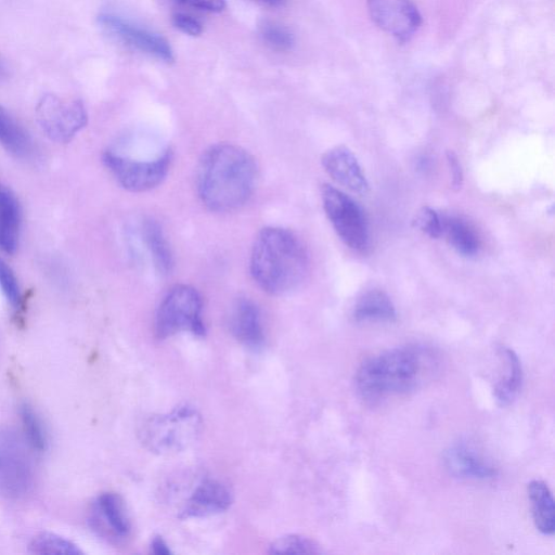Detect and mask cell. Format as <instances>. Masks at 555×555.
Wrapping results in <instances>:
<instances>
[{
  "mask_svg": "<svg viewBox=\"0 0 555 555\" xmlns=\"http://www.w3.org/2000/svg\"><path fill=\"white\" fill-rule=\"evenodd\" d=\"M269 552L274 554H317L322 551L313 540L299 534H289L275 540L270 545Z\"/></svg>",
  "mask_w": 555,
  "mask_h": 555,
  "instance_id": "d4e9b609",
  "label": "cell"
},
{
  "mask_svg": "<svg viewBox=\"0 0 555 555\" xmlns=\"http://www.w3.org/2000/svg\"><path fill=\"white\" fill-rule=\"evenodd\" d=\"M29 551L34 554L77 555L82 553L79 547L69 540L49 532L36 535L29 544Z\"/></svg>",
  "mask_w": 555,
  "mask_h": 555,
  "instance_id": "603a6c76",
  "label": "cell"
},
{
  "mask_svg": "<svg viewBox=\"0 0 555 555\" xmlns=\"http://www.w3.org/2000/svg\"><path fill=\"white\" fill-rule=\"evenodd\" d=\"M528 496L535 528L545 535L555 531V505L552 491L542 480H532L528 485Z\"/></svg>",
  "mask_w": 555,
  "mask_h": 555,
  "instance_id": "e0dca14e",
  "label": "cell"
},
{
  "mask_svg": "<svg viewBox=\"0 0 555 555\" xmlns=\"http://www.w3.org/2000/svg\"><path fill=\"white\" fill-rule=\"evenodd\" d=\"M152 551L155 553V554H162V555H166V554H169L170 553V550L168 547V545L166 544V542L157 537L155 538L153 541H152Z\"/></svg>",
  "mask_w": 555,
  "mask_h": 555,
  "instance_id": "836d02e7",
  "label": "cell"
},
{
  "mask_svg": "<svg viewBox=\"0 0 555 555\" xmlns=\"http://www.w3.org/2000/svg\"><path fill=\"white\" fill-rule=\"evenodd\" d=\"M0 144L16 157H28L33 151L28 132L2 105H0Z\"/></svg>",
  "mask_w": 555,
  "mask_h": 555,
  "instance_id": "44dd1931",
  "label": "cell"
},
{
  "mask_svg": "<svg viewBox=\"0 0 555 555\" xmlns=\"http://www.w3.org/2000/svg\"><path fill=\"white\" fill-rule=\"evenodd\" d=\"M352 317L357 322H392L396 309L389 296L380 289L364 293L356 302Z\"/></svg>",
  "mask_w": 555,
  "mask_h": 555,
  "instance_id": "ac0fdd59",
  "label": "cell"
},
{
  "mask_svg": "<svg viewBox=\"0 0 555 555\" xmlns=\"http://www.w3.org/2000/svg\"><path fill=\"white\" fill-rule=\"evenodd\" d=\"M31 451L26 438L17 431L11 428L0 430V495L3 498L20 500L33 490Z\"/></svg>",
  "mask_w": 555,
  "mask_h": 555,
  "instance_id": "5b68a950",
  "label": "cell"
},
{
  "mask_svg": "<svg viewBox=\"0 0 555 555\" xmlns=\"http://www.w3.org/2000/svg\"><path fill=\"white\" fill-rule=\"evenodd\" d=\"M232 498L229 489L217 480L202 481L184 503L180 517H205L225 511Z\"/></svg>",
  "mask_w": 555,
  "mask_h": 555,
  "instance_id": "5bb4252c",
  "label": "cell"
},
{
  "mask_svg": "<svg viewBox=\"0 0 555 555\" xmlns=\"http://www.w3.org/2000/svg\"><path fill=\"white\" fill-rule=\"evenodd\" d=\"M228 323L232 335L244 346L258 349L263 345L260 310L253 300L237 299L230 309Z\"/></svg>",
  "mask_w": 555,
  "mask_h": 555,
  "instance_id": "4fadbf2b",
  "label": "cell"
},
{
  "mask_svg": "<svg viewBox=\"0 0 555 555\" xmlns=\"http://www.w3.org/2000/svg\"><path fill=\"white\" fill-rule=\"evenodd\" d=\"M95 516L100 527L115 538H125L130 531V520L119 495L101 494L95 502Z\"/></svg>",
  "mask_w": 555,
  "mask_h": 555,
  "instance_id": "2e32d148",
  "label": "cell"
},
{
  "mask_svg": "<svg viewBox=\"0 0 555 555\" xmlns=\"http://www.w3.org/2000/svg\"><path fill=\"white\" fill-rule=\"evenodd\" d=\"M202 298L189 285H177L162 300L155 318V333L167 338L180 332L203 336L205 325L202 319Z\"/></svg>",
  "mask_w": 555,
  "mask_h": 555,
  "instance_id": "8992f818",
  "label": "cell"
},
{
  "mask_svg": "<svg viewBox=\"0 0 555 555\" xmlns=\"http://www.w3.org/2000/svg\"><path fill=\"white\" fill-rule=\"evenodd\" d=\"M18 228L0 222V248L8 253L13 254L18 244Z\"/></svg>",
  "mask_w": 555,
  "mask_h": 555,
  "instance_id": "f546056e",
  "label": "cell"
},
{
  "mask_svg": "<svg viewBox=\"0 0 555 555\" xmlns=\"http://www.w3.org/2000/svg\"><path fill=\"white\" fill-rule=\"evenodd\" d=\"M433 365V354L421 346L388 349L362 362L354 376L356 390L366 403L376 404L414 390Z\"/></svg>",
  "mask_w": 555,
  "mask_h": 555,
  "instance_id": "7a4b0ae2",
  "label": "cell"
},
{
  "mask_svg": "<svg viewBox=\"0 0 555 555\" xmlns=\"http://www.w3.org/2000/svg\"><path fill=\"white\" fill-rule=\"evenodd\" d=\"M0 289L14 308L18 309L22 305V295L17 278L11 267L0 257Z\"/></svg>",
  "mask_w": 555,
  "mask_h": 555,
  "instance_id": "4316f807",
  "label": "cell"
},
{
  "mask_svg": "<svg viewBox=\"0 0 555 555\" xmlns=\"http://www.w3.org/2000/svg\"><path fill=\"white\" fill-rule=\"evenodd\" d=\"M413 223L431 238H437L442 234V219L430 207L421 208L416 214Z\"/></svg>",
  "mask_w": 555,
  "mask_h": 555,
  "instance_id": "f1b7e54d",
  "label": "cell"
},
{
  "mask_svg": "<svg viewBox=\"0 0 555 555\" xmlns=\"http://www.w3.org/2000/svg\"><path fill=\"white\" fill-rule=\"evenodd\" d=\"M198 411L189 404L145 420L139 429L142 444L157 454L180 452L194 443L202 430Z\"/></svg>",
  "mask_w": 555,
  "mask_h": 555,
  "instance_id": "277c9868",
  "label": "cell"
},
{
  "mask_svg": "<svg viewBox=\"0 0 555 555\" xmlns=\"http://www.w3.org/2000/svg\"><path fill=\"white\" fill-rule=\"evenodd\" d=\"M372 21L398 40H409L422 18L412 0H366Z\"/></svg>",
  "mask_w": 555,
  "mask_h": 555,
  "instance_id": "8fae6325",
  "label": "cell"
},
{
  "mask_svg": "<svg viewBox=\"0 0 555 555\" xmlns=\"http://www.w3.org/2000/svg\"><path fill=\"white\" fill-rule=\"evenodd\" d=\"M442 234L449 244L461 255L475 256L479 250V240L468 223L457 217L442 219Z\"/></svg>",
  "mask_w": 555,
  "mask_h": 555,
  "instance_id": "7402d4cb",
  "label": "cell"
},
{
  "mask_svg": "<svg viewBox=\"0 0 555 555\" xmlns=\"http://www.w3.org/2000/svg\"><path fill=\"white\" fill-rule=\"evenodd\" d=\"M308 254L292 231L269 227L262 229L253 245L250 273L268 294L283 295L295 289L308 271Z\"/></svg>",
  "mask_w": 555,
  "mask_h": 555,
  "instance_id": "3957f363",
  "label": "cell"
},
{
  "mask_svg": "<svg viewBox=\"0 0 555 555\" xmlns=\"http://www.w3.org/2000/svg\"><path fill=\"white\" fill-rule=\"evenodd\" d=\"M321 194L324 211L340 240L354 250H364L369 245V230L362 208L330 184L323 185Z\"/></svg>",
  "mask_w": 555,
  "mask_h": 555,
  "instance_id": "ba28073f",
  "label": "cell"
},
{
  "mask_svg": "<svg viewBox=\"0 0 555 555\" xmlns=\"http://www.w3.org/2000/svg\"><path fill=\"white\" fill-rule=\"evenodd\" d=\"M444 464L459 478L485 480L496 475L494 467L466 442L452 444L444 453Z\"/></svg>",
  "mask_w": 555,
  "mask_h": 555,
  "instance_id": "9a60e30c",
  "label": "cell"
},
{
  "mask_svg": "<svg viewBox=\"0 0 555 555\" xmlns=\"http://www.w3.org/2000/svg\"><path fill=\"white\" fill-rule=\"evenodd\" d=\"M142 237L158 273L167 275L173 267L169 244L157 221L149 219L142 224Z\"/></svg>",
  "mask_w": 555,
  "mask_h": 555,
  "instance_id": "ffe728a7",
  "label": "cell"
},
{
  "mask_svg": "<svg viewBox=\"0 0 555 555\" xmlns=\"http://www.w3.org/2000/svg\"><path fill=\"white\" fill-rule=\"evenodd\" d=\"M325 171L340 185L353 193L365 194L369 183L353 153L344 145L326 151L322 156Z\"/></svg>",
  "mask_w": 555,
  "mask_h": 555,
  "instance_id": "7c38bea8",
  "label": "cell"
},
{
  "mask_svg": "<svg viewBox=\"0 0 555 555\" xmlns=\"http://www.w3.org/2000/svg\"><path fill=\"white\" fill-rule=\"evenodd\" d=\"M98 22L107 34L129 47L167 63L175 60L173 51L165 38L130 23L118 14L101 12Z\"/></svg>",
  "mask_w": 555,
  "mask_h": 555,
  "instance_id": "30bf717a",
  "label": "cell"
},
{
  "mask_svg": "<svg viewBox=\"0 0 555 555\" xmlns=\"http://www.w3.org/2000/svg\"><path fill=\"white\" fill-rule=\"evenodd\" d=\"M173 24L181 31L190 36H198L203 31L202 24L194 17L184 13H177L173 15Z\"/></svg>",
  "mask_w": 555,
  "mask_h": 555,
  "instance_id": "4dcf8cb0",
  "label": "cell"
},
{
  "mask_svg": "<svg viewBox=\"0 0 555 555\" xmlns=\"http://www.w3.org/2000/svg\"><path fill=\"white\" fill-rule=\"evenodd\" d=\"M447 160L452 176V188L460 190L463 183V171L459 158L453 151H448Z\"/></svg>",
  "mask_w": 555,
  "mask_h": 555,
  "instance_id": "d6a6232c",
  "label": "cell"
},
{
  "mask_svg": "<svg viewBox=\"0 0 555 555\" xmlns=\"http://www.w3.org/2000/svg\"><path fill=\"white\" fill-rule=\"evenodd\" d=\"M23 434L29 446L36 452H42L47 448V435L41 420L27 403L21 406Z\"/></svg>",
  "mask_w": 555,
  "mask_h": 555,
  "instance_id": "cb8c5ba5",
  "label": "cell"
},
{
  "mask_svg": "<svg viewBox=\"0 0 555 555\" xmlns=\"http://www.w3.org/2000/svg\"><path fill=\"white\" fill-rule=\"evenodd\" d=\"M102 160L120 186L130 192H144L159 185L171 163L170 151L154 159L139 160L107 151Z\"/></svg>",
  "mask_w": 555,
  "mask_h": 555,
  "instance_id": "9c48e42d",
  "label": "cell"
},
{
  "mask_svg": "<svg viewBox=\"0 0 555 555\" xmlns=\"http://www.w3.org/2000/svg\"><path fill=\"white\" fill-rule=\"evenodd\" d=\"M0 222L20 229L21 209L14 193L0 183Z\"/></svg>",
  "mask_w": 555,
  "mask_h": 555,
  "instance_id": "83f0119b",
  "label": "cell"
},
{
  "mask_svg": "<svg viewBox=\"0 0 555 555\" xmlns=\"http://www.w3.org/2000/svg\"><path fill=\"white\" fill-rule=\"evenodd\" d=\"M179 2L202 10L212 13H218L224 10L225 8V0H178Z\"/></svg>",
  "mask_w": 555,
  "mask_h": 555,
  "instance_id": "1f68e13d",
  "label": "cell"
},
{
  "mask_svg": "<svg viewBox=\"0 0 555 555\" xmlns=\"http://www.w3.org/2000/svg\"><path fill=\"white\" fill-rule=\"evenodd\" d=\"M256 180L254 157L237 145L220 143L203 154L197 167L196 188L208 209L225 212L248 202Z\"/></svg>",
  "mask_w": 555,
  "mask_h": 555,
  "instance_id": "6da1fadb",
  "label": "cell"
},
{
  "mask_svg": "<svg viewBox=\"0 0 555 555\" xmlns=\"http://www.w3.org/2000/svg\"><path fill=\"white\" fill-rule=\"evenodd\" d=\"M8 75H9V68L7 66L5 61L0 55V83L8 78Z\"/></svg>",
  "mask_w": 555,
  "mask_h": 555,
  "instance_id": "e575fe53",
  "label": "cell"
},
{
  "mask_svg": "<svg viewBox=\"0 0 555 555\" xmlns=\"http://www.w3.org/2000/svg\"><path fill=\"white\" fill-rule=\"evenodd\" d=\"M501 357L504 359V373L494 386V397L500 405L512 403L519 393L524 373L520 360L511 348H502Z\"/></svg>",
  "mask_w": 555,
  "mask_h": 555,
  "instance_id": "d6986e66",
  "label": "cell"
},
{
  "mask_svg": "<svg viewBox=\"0 0 555 555\" xmlns=\"http://www.w3.org/2000/svg\"><path fill=\"white\" fill-rule=\"evenodd\" d=\"M264 4L271 5V7H278L283 3L284 0H258Z\"/></svg>",
  "mask_w": 555,
  "mask_h": 555,
  "instance_id": "d590c367",
  "label": "cell"
},
{
  "mask_svg": "<svg viewBox=\"0 0 555 555\" xmlns=\"http://www.w3.org/2000/svg\"><path fill=\"white\" fill-rule=\"evenodd\" d=\"M260 35L264 42L275 50L285 51L294 44L293 34L285 27L272 22H266L261 26Z\"/></svg>",
  "mask_w": 555,
  "mask_h": 555,
  "instance_id": "484cf974",
  "label": "cell"
},
{
  "mask_svg": "<svg viewBox=\"0 0 555 555\" xmlns=\"http://www.w3.org/2000/svg\"><path fill=\"white\" fill-rule=\"evenodd\" d=\"M36 119L43 133L52 141H70L88 121L83 103L78 99L47 93L38 101Z\"/></svg>",
  "mask_w": 555,
  "mask_h": 555,
  "instance_id": "52a82bcc",
  "label": "cell"
}]
</instances>
